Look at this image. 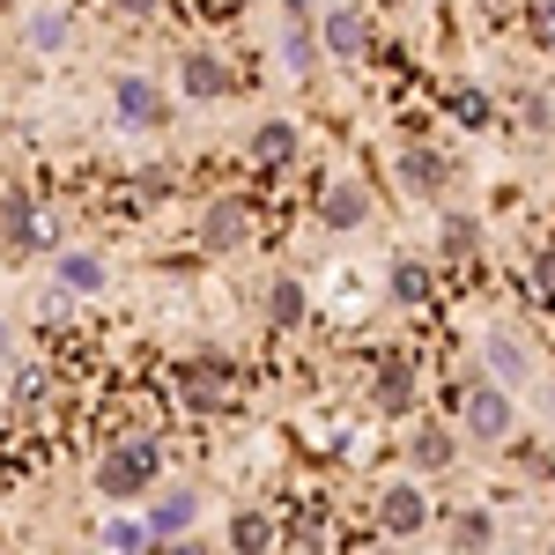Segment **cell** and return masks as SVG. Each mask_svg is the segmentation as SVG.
I'll return each instance as SVG.
<instances>
[{
	"instance_id": "6da1fadb",
	"label": "cell",
	"mask_w": 555,
	"mask_h": 555,
	"mask_svg": "<svg viewBox=\"0 0 555 555\" xmlns=\"http://www.w3.org/2000/svg\"><path fill=\"white\" fill-rule=\"evenodd\" d=\"M156 474H164V452H156L149 437H119V444L96 460V496H104V504H141V496L156 489Z\"/></svg>"
},
{
	"instance_id": "7c38bea8",
	"label": "cell",
	"mask_w": 555,
	"mask_h": 555,
	"mask_svg": "<svg viewBox=\"0 0 555 555\" xmlns=\"http://www.w3.org/2000/svg\"><path fill=\"white\" fill-rule=\"evenodd\" d=\"M371 400H378V415H408V408H415V371H408L400 356H385V363H378V385H371Z\"/></svg>"
},
{
	"instance_id": "9a60e30c",
	"label": "cell",
	"mask_w": 555,
	"mask_h": 555,
	"mask_svg": "<svg viewBox=\"0 0 555 555\" xmlns=\"http://www.w3.org/2000/svg\"><path fill=\"white\" fill-rule=\"evenodd\" d=\"M149 518H156V533H164V541H178V533H193V518H201V496H193V489H164V496L149 504Z\"/></svg>"
},
{
	"instance_id": "ac0fdd59",
	"label": "cell",
	"mask_w": 555,
	"mask_h": 555,
	"mask_svg": "<svg viewBox=\"0 0 555 555\" xmlns=\"http://www.w3.org/2000/svg\"><path fill=\"white\" fill-rule=\"evenodd\" d=\"M253 156L267 164V171H282V164L297 156V127H289V119H267V127L253 133Z\"/></svg>"
},
{
	"instance_id": "f1b7e54d",
	"label": "cell",
	"mask_w": 555,
	"mask_h": 555,
	"mask_svg": "<svg viewBox=\"0 0 555 555\" xmlns=\"http://www.w3.org/2000/svg\"><path fill=\"white\" fill-rule=\"evenodd\" d=\"M8 348H15V334H8V319H0V363H8Z\"/></svg>"
},
{
	"instance_id": "4fadbf2b",
	"label": "cell",
	"mask_w": 555,
	"mask_h": 555,
	"mask_svg": "<svg viewBox=\"0 0 555 555\" xmlns=\"http://www.w3.org/2000/svg\"><path fill=\"white\" fill-rule=\"evenodd\" d=\"M104 282H112V267L96 253H60V289L67 297H104Z\"/></svg>"
},
{
	"instance_id": "5bb4252c",
	"label": "cell",
	"mask_w": 555,
	"mask_h": 555,
	"mask_svg": "<svg viewBox=\"0 0 555 555\" xmlns=\"http://www.w3.org/2000/svg\"><path fill=\"white\" fill-rule=\"evenodd\" d=\"M319 38H326V52H334V60H356V52L371 44V23H363V8H334Z\"/></svg>"
},
{
	"instance_id": "603a6c76",
	"label": "cell",
	"mask_w": 555,
	"mask_h": 555,
	"mask_svg": "<svg viewBox=\"0 0 555 555\" xmlns=\"http://www.w3.org/2000/svg\"><path fill=\"white\" fill-rule=\"evenodd\" d=\"M489 533H496V526H489V518H481V512H467V518H460V526H452V541H460V548H481Z\"/></svg>"
},
{
	"instance_id": "ffe728a7",
	"label": "cell",
	"mask_w": 555,
	"mask_h": 555,
	"mask_svg": "<svg viewBox=\"0 0 555 555\" xmlns=\"http://www.w3.org/2000/svg\"><path fill=\"white\" fill-rule=\"evenodd\" d=\"M304 311H311L304 282H297V274H282V282L267 289V319H274V326H304Z\"/></svg>"
},
{
	"instance_id": "2e32d148",
	"label": "cell",
	"mask_w": 555,
	"mask_h": 555,
	"mask_svg": "<svg viewBox=\"0 0 555 555\" xmlns=\"http://www.w3.org/2000/svg\"><path fill=\"white\" fill-rule=\"evenodd\" d=\"M408 460H415V474H444L460 460V437H452V429H415V437H408Z\"/></svg>"
},
{
	"instance_id": "9c48e42d",
	"label": "cell",
	"mask_w": 555,
	"mask_h": 555,
	"mask_svg": "<svg viewBox=\"0 0 555 555\" xmlns=\"http://www.w3.org/2000/svg\"><path fill=\"white\" fill-rule=\"evenodd\" d=\"M481 356H489V371L504 385H518V378H533V348L518 341L512 326H489V341H481Z\"/></svg>"
},
{
	"instance_id": "3957f363",
	"label": "cell",
	"mask_w": 555,
	"mask_h": 555,
	"mask_svg": "<svg viewBox=\"0 0 555 555\" xmlns=\"http://www.w3.org/2000/svg\"><path fill=\"white\" fill-rule=\"evenodd\" d=\"M429 526V496L415 489V481H392V489H378V533H392V541H415Z\"/></svg>"
},
{
	"instance_id": "5b68a950",
	"label": "cell",
	"mask_w": 555,
	"mask_h": 555,
	"mask_svg": "<svg viewBox=\"0 0 555 555\" xmlns=\"http://www.w3.org/2000/svg\"><path fill=\"white\" fill-rule=\"evenodd\" d=\"M112 104H119V119H127V127H164V119H171V104H164V89L149 82V75H119V82H112Z\"/></svg>"
},
{
	"instance_id": "277c9868",
	"label": "cell",
	"mask_w": 555,
	"mask_h": 555,
	"mask_svg": "<svg viewBox=\"0 0 555 555\" xmlns=\"http://www.w3.org/2000/svg\"><path fill=\"white\" fill-rule=\"evenodd\" d=\"M8 245L15 253H60V215L44 201H15L8 208Z\"/></svg>"
},
{
	"instance_id": "484cf974",
	"label": "cell",
	"mask_w": 555,
	"mask_h": 555,
	"mask_svg": "<svg viewBox=\"0 0 555 555\" xmlns=\"http://www.w3.org/2000/svg\"><path fill=\"white\" fill-rule=\"evenodd\" d=\"M533 38L555 44V0H533Z\"/></svg>"
},
{
	"instance_id": "83f0119b",
	"label": "cell",
	"mask_w": 555,
	"mask_h": 555,
	"mask_svg": "<svg viewBox=\"0 0 555 555\" xmlns=\"http://www.w3.org/2000/svg\"><path fill=\"white\" fill-rule=\"evenodd\" d=\"M112 8H119V15H156L164 0H112Z\"/></svg>"
},
{
	"instance_id": "cb8c5ba5",
	"label": "cell",
	"mask_w": 555,
	"mask_h": 555,
	"mask_svg": "<svg viewBox=\"0 0 555 555\" xmlns=\"http://www.w3.org/2000/svg\"><path fill=\"white\" fill-rule=\"evenodd\" d=\"M38 400H44V378L23 363V371H15V408H38Z\"/></svg>"
},
{
	"instance_id": "52a82bcc",
	"label": "cell",
	"mask_w": 555,
	"mask_h": 555,
	"mask_svg": "<svg viewBox=\"0 0 555 555\" xmlns=\"http://www.w3.org/2000/svg\"><path fill=\"white\" fill-rule=\"evenodd\" d=\"M178 89H185L193 104H215V96H230V67H222L215 52H185V60H178Z\"/></svg>"
},
{
	"instance_id": "8fae6325",
	"label": "cell",
	"mask_w": 555,
	"mask_h": 555,
	"mask_svg": "<svg viewBox=\"0 0 555 555\" xmlns=\"http://www.w3.org/2000/svg\"><path fill=\"white\" fill-rule=\"evenodd\" d=\"M319 222H326V230H363V222H371V193H363L356 178H341V185L319 201Z\"/></svg>"
},
{
	"instance_id": "8992f818",
	"label": "cell",
	"mask_w": 555,
	"mask_h": 555,
	"mask_svg": "<svg viewBox=\"0 0 555 555\" xmlns=\"http://www.w3.org/2000/svg\"><path fill=\"white\" fill-rule=\"evenodd\" d=\"M245 230H253L245 201H208V215H201V253H237Z\"/></svg>"
},
{
	"instance_id": "7402d4cb",
	"label": "cell",
	"mask_w": 555,
	"mask_h": 555,
	"mask_svg": "<svg viewBox=\"0 0 555 555\" xmlns=\"http://www.w3.org/2000/svg\"><path fill=\"white\" fill-rule=\"evenodd\" d=\"M230 548H274V518L237 512V518H230Z\"/></svg>"
},
{
	"instance_id": "4316f807",
	"label": "cell",
	"mask_w": 555,
	"mask_h": 555,
	"mask_svg": "<svg viewBox=\"0 0 555 555\" xmlns=\"http://www.w3.org/2000/svg\"><path fill=\"white\" fill-rule=\"evenodd\" d=\"M533 282H541V297H555V253H541V267H533Z\"/></svg>"
},
{
	"instance_id": "ba28073f",
	"label": "cell",
	"mask_w": 555,
	"mask_h": 555,
	"mask_svg": "<svg viewBox=\"0 0 555 555\" xmlns=\"http://www.w3.org/2000/svg\"><path fill=\"white\" fill-rule=\"evenodd\" d=\"M429 289H437V274H429L423 253H400V259H392V274H385V297H392V304H408V311H415V304H429Z\"/></svg>"
},
{
	"instance_id": "d6986e66",
	"label": "cell",
	"mask_w": 555,
	"mask_h": 555,
	"mask_svg": "<svg viewBox=\"0 0 555 555\" xmlns=\"http://www.w3.org/2000/svg\"><path fill=\"white\" fill-rule=\"evenodd\" d=\"M474 245H481V222H474V215H460V208L437 215V253L444 259H467Z\"/></svg>"
},
{
	"instance_id": "30bf717a",
	"label": "cell",
	"mask_w": 555,
	"mask_h": 555,
	"mask_svg": "<svg viewBox=\"0 0 555 555\" xmlns=\"http://www.w3.org/2000/svg\"><path fill=\"white\" fill-rule=\"evenodd\" d=\"M96 541L119 548V555H133V548H156L164 533H156V518H149V512H112L104 526H96Z\"/></svg>"
},
{
	"instance_id": "7a4b0ae2",
	"label": "cell",
	"mask_w": 555,
	"mask_h": 555,
	"mask_svg": "<svg viewBox=\"0 0 555 555\" xmlns=\"http://www.w3.org/2000/svg\"><path fill=\"white\" fill-rule=\"evenodd\" d=\"M460 423H467L481 444H504V437L518 429V400H512V385H504V378L467 385V400H460Z\"/></svg>"
},
{
	"instance_id": "44dd1931",
	"label": "cell",
	"mask_w": 555,
	"mask_h": 555,
	"mask_svg": "<svg viewBox=\"0 0 555 555\" xmlns=\"http://www.w3.org/2000/svg\"><path fill=\"white\" fill-rule=\"evenodd\" d=\"M67 30H75V23H67V8H38V15H30V30H23V44H30V52H60Z\"/></svg>"
},
{
	"instance_id": "d4e9b609",
	"label": "cell",
	"mask_w": 555,
	"mask_h": 555,
	"mask_svg": "<svg viewBox=\"0 0 555 555\" xmlns=\"http://www.w3.org/2000/svg\"><path fill=\"white\" fill-rule=\"evenodd\" d=\"M193 400H201V408H215V400H222V378H215V363H208V371H193Z\"/></svg>"
},
{
	"instance_id": "e0dca14e",
	"label": "cell",
	"mask_w": 555,
	"mask_h": 555,
	"mask_svg": "<svg viewBox=\"0 0 555 555\" xmlns=\"http://www.w3.org/2000/svg\"><path fill=\"white\" fill-rule=\"evenodd\" d=\"M400 185H408L415 201H429V193L444 185V156H437V149H400Z\"/></svg>"
}]
</instances>
